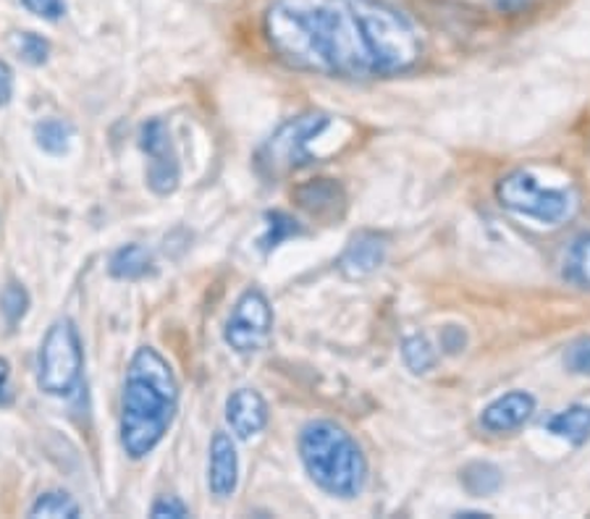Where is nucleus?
<instances>
[{
  "label": "nucleus",
  "mask_w": 590,
  "mask_h": 519,
  "mask_svg": "<svg viewBox=\"0 0 590 519\" xmlns=\"http://www.w3.org/2000/svg\"><path fill=\"white\" fill-rule=\"evenodd\" d=\"M265 37L292 69L339 79L397 77L422 58L418 26L384 0H276Z\"/></svg>",
  "instance_id": "1"
},
{
  "label": "nucleus",
  "mask_w": 590,
  "mask_h": 519,
  "mask_svg": "<svg viewBox=\"0 0 590 519\" xmlns=\"http://www.w3.org/2000/svg\"><path fill=\"white\" fill-rule=\"evenodd\" d=\"M179 413V381L158 349L139 347L121 391V447L129 460H145L158 449Z\"/></svg>",
  "instance_id": "2"
},
{
  "label": "nucleus",
  "mask_w": 590,
  "mask_h": 519,
  "mask_svg": "<svg viewBox=\"0 0 590 519\" xmlns=\"http://www.w3.org/2000/svg\"><path fill=\"white\" fill-rule=\"evenodd\" d=\"M299 460L320 490L352 501L367 485L365 451L350 430L333 420H313L299 430Z\"/></svg>",
  "instance_id": "3"
},
{
  "label": "nucleus",
  "mask_w": 590,
  "mask_h": 519,
  "mask_svg": "<svg viewBox=\"0 0 590 519\" xmlns=\"http://www.w3.org/2000/svg\"><path fill=\"white\" fill-rule=\"evenodd\" d=\"M496 200L504 211L541 226H561L578 213V194L565 187H546L531 171H512L496 184Z\"/></svg>",
  "instance_id": "4"
},
{
  "label": "nucleus",
  "mask_w": 590,
  "mask_h": 519,
  "mask_svg": "<svg viewBox=\"0 0 590 519\" xmlns=\"http://www.w3.org/2000/svg\"><path fill=\"white\" fill-rule=\"evenodd\" d=\"M328 124H331V116L320 111L299 113V116L284 121L254 155L258 171L265 179H286L299 168L313 166L318 158L310 153V145L328 129Z\"/></svg>",
  "instance_id": "5"
},
{
  "label": "nucleus",
  "mask_w": 590,
  "mask_h": 519,
  "mask_svg": "<svg viewBox=\"0 0 590 519\" xmlns=\"http://www.w3.org/2000/svg\"><path fill=\"white\" fill-rule=\"evenodd\" d=\"M84 352L79 330L69 318L53 323L39 343L37 386L48 396H69L82 381Z\"/></svg>",
  "instance_id": "6"
},
{
  "label": "nucleus",
  "mask_w": 590,
  "mask_h": 519,
  "mask_svg": "<svg viewBox=\"0 0 590 519\" xmlns=\"http://www.w3.org/2000/svg\"><path fill=\"white\" fill-rule=\"evenodd\" d=\"M273 336V307L258 286L247 289L231 307L224 326V341L237 354L263 352Z\"/></svg>",
  "instance_id": "7"
},
{
  "label": "nucleus",
  "mask_w": 590,
  "mask_h": 519,
  "mask_svg": "<svg viewBox=\"0 0 590 519\" xmlns=\"http://www.w3.org/2000/svg\"><path fill=\"white\" fill-rule=\"evenodd\" d=\"M139 147L150 158L147 160V187L160 194V198L177 192L181 168L169 126L160 119L147 121V124H143V129H139Z\"/></svg>",
  "instance_id": "8"
},
{
  "label": "nucleus",
  "mask_w": 590,
  "mask_h": 519,
  "mask_svg": "<svg viewBox=\"0 0 590 519\" xmlns=\"http://www.w3.org/2000/svg\"><path fill=\"white\" fill-rule=\"evenodd\" d=\"M388 255V239L378 232H358L341 249L337 268L347 281H365L381 271Z\"/></svg>",
  "instance_id": "9"
},
{
  "label": "nucleus",
  "mask_w": 590,
  "mask_h": 519,
  "mask_svg": "<svg viewBox=\"0 0 590 519\" xmlns=\"http://www.w3.org/2000/svg\"><path fill=\"white\" fill-rule=\"evenodd\" d=\"M294 200L310 218L320 221V224L331 226L339 224L347 215L350 207V198H347V189L339 184L337 179H310L305 184L294 189Z\"/></svg>",
  "instance_id": "10"
},
{
  "label": "nucleus",
  "mask_w": 590,
  "mask_h": 519,
  "mask_svg": "<svg viewBox=\"0 0 590 519\" xmlns=\"http://www.w3.org/2000/svg\"><path fill=\"white\" fill-rule=\"evenodd\" d=\"M535 413V399L527 391H507L496 396L480 413V428L493 436H504L520 430Z\"/></svg>",
  "instance_id": "11"
},
{
  "label": "nucleus",
  "mask_w": 590,
  "mask_h": 519,
  "mask_svg": "<svg viewBox=\"0 0 590 519\" xmlns=\"http://www.w3.org/2000/svg\"><path fill=\"white\" fill-rule=\"evenodd\" d=\"M239 485V456L234 438L224 430L213 433L211 441V460H207V488L211 494L220 498H231Z\"/></svg>",
  "instance_id": "12"
},
{
  "label": "nucleus",
  "mask_w": 590,
  "mask_h": 519,
  "mask_svg": "<svg viewBox=\"0 0 590 519\" xmlns=\"http://www.w3.org/2000/svg\"><path fill=\"white\" fill-rule=\"evenodd\" d=\"M226 422L239 441H250L268 425V404L254 388H239L226 399Z\"/></svg>",
  "instance_id": "13"
},
{
  "label": "nucleus",
  "mask_w": 590,
  "mask_h": 519,
  "mask_svg": "<svg viewBox=\"0 0 590 519\" xmlns=\"http://www.w3.org/2000/svg\"><path fill=\"white\" fill-rule=\"evenodd\" d=\"M546 430L561 441L582 447L590 441V407L586 404H575V407L561 409L546 420Z\"/></svg>",
  "instance_id": "14"
},
{
  "label": "nucleus",
  "mask_w": 590,
  "mask_h": 519,
  "mask_svg": "<svg viewBox=\"0 0 590 519\" xmlns=\"http://www.w3.org/2000/svg\"><path fill=\"white\" fill-rule=\"evenodd\" d=\"M561 275L580 289H590V232L578 234L561 255Z\"/></svg>",
  "instance_id": "15"
},
{
  "label": "nucleus",
  "mask_w": 590,
  "mask_h": 519,
  "mask_svg": "<svg viewBox=\"0 0 590 519\" xmlns=\"http://www.w3.org/2000/svg\"><path fill=\"white\" fill-rule=\"evenodd\" d=\"M152 271V258L143 245L121 247L111 258V275L121 281H137Z\"/></svg>",
  "instance_id": "16"
},
{
  "label": "nucleus",
  "mask_w": 590,
  "mask_h": 519,
  "mask_svg": "<svg viewBox=\"0 0 590 519\" xmlns=\"http://www.w3.org/2000/svg\"><path fill=\"white\" fill-rule=\"evenodd\" d=\"M401 360H405V365L410 368V373L422 375V373H431V370L435 368L439 354H435L433 343L426 334H412V336H407L405 343H401Z\"/></svg>",
  "instance_id": "17"
},
{
  "label": "nucleus",
  "mask_w": 590,
  "mask_h": 519,
  "mask_svg": "<svg viewBox=\"0 0 590 519\" xmlns=\"http://www.w3.org/2000/svg\"><path fill=\"white\" fill-rule=\"evenodd\" d=\"M73 134V126L64 119H45L35 126V139L45 153L64 155L69 150V139Z\"/></svg>",
  "instance_id": "18"
},
{
  "label": "nucleus",
  "mask_w": 590,
  "mask_h": 519,
  "mask_svg": "<svg viewBox=\"0 0 590 519\" xmlns=\"http://www.w3.org/2000/svg\"><path fill=\"white\" fill-rule=\"evenodd\" d=\"M462 485H465L473 496H491L499 490L501 472L488 462H473L462 470Z\"/></svg>",
  "instance_id": "19"
},
{
  "label": "nucleus",
  "mask_w": 590,
  "mask_h": 519,
  "mask_svg": "<svg viewBox=\"0 0 590 519\" xmlns=\"http://www.w3.org/2000/svg\"><path fill=\"white\" fill-rule=\"evenodd\" d=\"M265 221H268L265 236L260 239V247H263V252H271V249H276L279 245H284L286 239H292V236L305 234V228H302L297 221L292 218V215H286L281 211L268 213Z\"/></svg>",
  "instance_id": "20"
},
{
  "label": "nucleus",
  "mask_w": 590,
  "mask_h": 519,
  "mask_svg": "<svg viewBox=\"0 0 590 519\" xmlns=\"http://www.w3.org/2000/svg\"><path fill=\"white\" fill-rule=\"evenodd\" d=\"M82 511H79V504L73 501L69 494H64V490H48V494L37 496V501L32 504L30 517H66L73 519L79 517Z\"/></svg>",
  "instance_id": "21"
},
{
  "label": "nucleus",
  "mask_w": 590,
  "mask_h": 519,
  "mask_svg": "<svg viewBox=\"0 0 590 519\" xmlns=\"http://www.w3.org/2000/svg\"><path fill=\"white\" fill-rule=\"evenodd\" d=\"M9 45L11 50L30 66H43L50 56L48 40L35 35V32H13Z\"/></svg>",
  "instance_id": "22"
},
{
  "label": "nucleus",
  "mask_w": 590,
  "mask_h": 519,
  "mask_svg": "<svg viewBox=\"0 0 590 519\" xmlns=\"http://www.w3.org/2000/svg\"><path fill=\"white\" fill-rule=\"evenodd\" d=\"M26 309H30V294H26V289L19 286V283H9V286L3 289V294H0V313H3L5 323L16 326L26 315Z\"/></svg>",
  "instance_id": "23"
},
{
  "label": "nucleus",
  "mask_w": 590,
  "mask_h": 519,
  "mask_svg": "<svg viewBox=\"0 0 590 519\" xmlns=\"http://www.w3.org/2000/svg\"><path fill=\"white\" fill-rule=\"evenodd\" d=\"M565 368L572 375H590V336H580L565 349Z\"/></svg>",
  "instance_id": "24"
},
{
  "label": "nucleus",
  "mask_w": 590,
  "mask_h": 519,
  "mask_svg": "<svg viewBox=\"0 0 590 519\" xmlns=\"http://www.w3.org/2000/svg\"><path fill=\"white\" fill-rule=\"evenodd\" d=\"M22 5L45 22H58L66 13V0H22Z\"/></svg>",
  "instance_id": "25"
},
{
  "label": "nucleus",
  "mask_w": 590,
  "mask_h": 519,
  "mask_svg": "<svg viewBox=\"0 0 590 519\" xmlns=\"http://www.w3.org/2000/svg\"><path fill=\"white\" fill-rule=\"evenodd\" d=\"M150 515L158 517V519H163V517L181 519V517H190V507H186V504L181 501L179 496H160L158 501L152 504Z\"/></svg>",
  "instance_id": "26"
},
{
  "label": "nucleus",
  "mask_w": 590,
  "mask_h": 519,
  "mask_svg": "<svg viewBox=\"0 0 590 519\" xmlns=\"http://www.w3.org/2000/svg\"><path fill=\"white\" fill-rule=\"evenodd\" d=\"M467 347V334L459 326H446L441 330V349L446 354H459Z\"/></svg>",
  "instance_id": "27"
},
{
  "label": "nucleus",
  "mask_w": 590,
  "mask_h": 519,
  "mask_svg": "<svg viewBox=\"0 0 590 519\" xmlns=\"http://www.w3.org/2000/svg\"><path fill=\"white\" fill-rule=\"evenodd\" d=\"M13 391H11V365L0 357V407H11Z\"/></svg>",
  "instance_id": "28"
},
{
  "label": "nucleus",
  "mask_w": 590,
  "mask_h": 519,
  "mask_svg": "<svg viewBox=\"0 0 590 519\" xmlns=\"http://www.w3.org/2000/svg\"><path fill=\"white\" fill-rule=\"evenodd\" d=\"M13 98V71L5 60H0V108L9 105Z\"/></svg>",
  "instance_id": "29"
},
{
  "label": "nucleus",
  "mask_w": 590,
  "mask_h": 519,
  "mask_svg": "<svg viewBox=\"0 0 590 519\" xmlns=\"http://www.w3.org/2000/svg\"><path fill=\"white\" fill-rule=\"evenodd\" d=\"M525 3H527V0H496V5H499V9H504V11L522 9Z\"/></svg>",
  "instance_id": "30"
}]
</instances>
